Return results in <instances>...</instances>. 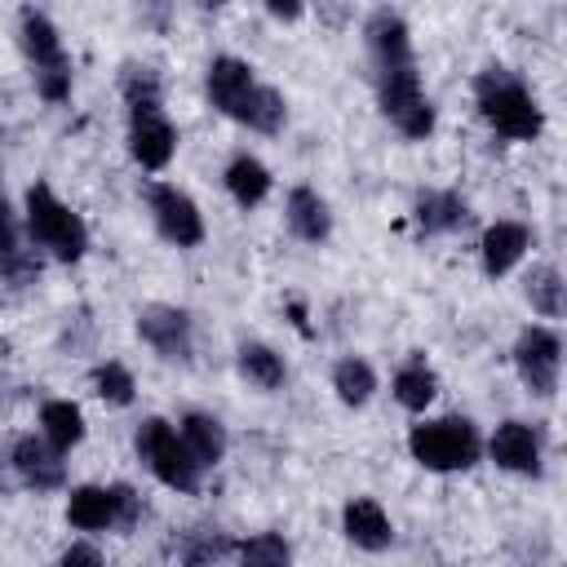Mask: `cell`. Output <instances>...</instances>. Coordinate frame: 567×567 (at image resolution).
<instances>
[{
  "instance_id": "21",
  "label": "cell",
  "mask_w": 567,
  "mask_h": 567,
  "mask_svg": "<svg viewBox=\"0 0 567 567\" xmlns=\"http://www.w3.org/2000/svg\"><path fill=\"white\" fill-rule=\"evenodd\" d=\"M177 434H182V443H186V452L195 456L199 470H208V465H217L226 456V425L217 416H208V412H186Z\"/></svg>"
},
{
  "instance_id": "14",
  "label": "cell",
  "mask_w": 567,
  "mask_h": 567,
  "mask_svg": "<svg viewBox=\"0 0 567 567\" xmlns=\"http://www.w3.org/2000/svg\"><path fill=\"white\" fill-rule=\"evenodd\" d=\"M527 248H532V230H527L523 221H492V226L483 230V239H478L483 275H492V279L509 275V270L523 261Z\"/></svg>"
},
{
  "instance_id": "31",
  "label": "cell",
  "mask_w": 567,
  "mask_h": 567,
  "mask_svg": "<svg viewBox=\"0 0 567 567\" xmlns=\"http://www.w3.org/2000/svg\"><path fill=\"white\" fill-rule=\"evenodd\" d=\"M93 390H97V399L111 403V408H128L133 394H137L133 372H128L124 363H115V359H106V363L93 368Z\"/></svg>"
},
{
  "instance_id": "11",
  "label": "cell",
  "mask_w": 567,
  "mask_h": 567,
  "mask_svg": "<svg viewBox=\"0 0 567 567\" xmlns=\"http://www.w3.org/2000/svg\"><path fill=\"white\" fill-rule=\"evenodd\" d=\"M9 465H13V474H18L27 487H35V492H58V487L66 483V461H62L58 447L44 443V434H22V439H13Z\"/></svg>"
},
{
  "instance_id": "25",
  "label": "cell",
  "mask_w": 567,
  "mask_h": 567,
  "mask_svg": "<svg viewBox=\"0 0 567 567\" xmlns=\"http://www.w3.org/2000/svg\"><path fill=\"white\" fill-rule=\"evenodd\" d=\"M239 545L226 536V532H217V527H190L182 540H177V558H182V567H213L217 558H226V554H235Z\"/></svg>"
},
{
  "instance_id": "27",
  "label": "cell",
  "mask_w": 567,
  "mask_h": 567,
  "mask_svg": "<svg viewBox=\"0 0 567 567\" xmlns=\"http://www.w3.org/2000/svg\"><path fill=\"white\" fill-rule=\"evenodd\" d=\"M239 372L257 385V390H279L284 385V354H275L270 346H261V341H244L239 346Z\"/></svg>"
},
{
  "instance_id": "20",
  "label": "cell",
  "mask_w": 567,
  "mask_h": 567,
  "mask_svg": "<svg viewBox=\"0 0 567 567\" xmlns=\"http://www.w3.org/2000/svg\"><path fill=\"white\" fill-rule=\"evenodd\" d=\"M230 120H239V124H248L252 133H279L284 128V120H288V102H284V93L279 89H270V84H252L248 93H244V102L230 111Z\"/></svg>"
},
{
  "instance_id": "8",
  "label": "cell",
  "mask_w": 567,
  "mask_h": 567,
  "mask_svg": "<svg viewBox=\"0 0 567 567\" xmlns=\"http://www.w3.org/2000/svg\"><path fill=\"white\" fill-rule=\"evenodd\" d=\"M146 204H151V217H155V226L168 244L195 248L204 239V217H199V208L186 190H177L168 182H155V186H146Z\"/></svg>"
},
{
  "instance_id": "15",
  "label": "cell",
  "mask_w": 567,
  "mask_h": 567,
  "mask_svg": "<svg viewBox=\"0 0 567 567\" xmlns=\"http://www.w3.org/2000/svg\"><path fill=\"white\" fill-rule=\"evenodd\" d=\"M341 532H346L350 545H359V549H368V554H381V549H390V540H394L390 514H385L372 496L346 501V509H341Z\"/></svg>"
},
{
  "instance_id": "9",
  "label": "cell",
  "mask_w": 567,
  "mask_h": 567,
  "mask_svg": "<svg viewBox=\"0 0 567 567\" xmlns=\"http://www.w3.org/2000/svg\"><path fill=\"white\" fill-rule=\"evenodd\" d=\"M137 337L168 363H186L190 350H195V328H190V315L177 310V306H142L137 310Z\"/></svg>"
},
{
  "instance_id": "32",
  "label": "cell",
  "mask_w": 567,
  "mask_h": 567,
  "mask_svg": "<svg viewBox=\"0 0 567 567\" xmlns=\"http://www.w3.org/2000/svg\"><path fill=\"white\" fill-rule=\"evenodd\" d=\"M120 93L128 102V111H142V106H159V75L151 66H137L128 62L124 75H120Z\"/></svg>"
},
{
  "instance_id": "22",
  "label": "cell",
  "mask_w": 567,
  "mask_h": 567,
  "mask_svg": "<svg viewBox=\"0 0 567 567\" xmlns=\"http://www.w3.org/2000/svg\"><path fill=\"white\" fill-rule=\"evenodd\" d=\"M0 279L4 284H35L40 279V261L18 244V226H13V213L0 195Z\"/></svg>"
},
{
  "instance_id": "24",
  "label": "cell",
  "mask_w": 567,
  "mask_h": 567,
  "mask_svg": "<svg viewBox=\"0 0 567 567\" xmlns=\"http://www.w3.org/2000/svg\"><path fill=\"white\" fill-rule=\"evenodd\" d=\"M40 434L49 447L58 452H71L80 439H84V412L71 403V399H49L40 408Z\"/></svg>"
},
{
  "instance_id": "26",
  "label": "cell",
  "mask_w": 567,
  "mask_h": 567,
  "mask_svg": "<svg viewBox=\"0 0 567 567\" xmlns=\"http://www.w3.org/2000/svg\"><path fill=\"white\" fill-rule=\"evenodd\" d=\"M434 394H439V377H434L421 359H412V363H403V368L394 372V399H399L408 412H425V408L434 403Z\"/></svg>"
},
{
  "instance_id": "4",
  "label": "cell",
  "mask_w": 567,
  "mask_h": 567,
  "mask_svg": "<svg viewBox=\"0 0 567 567\" xmlns=\"http://www.w3.org/2000/svg\"><path fill=\"white\" fill-rule=\"evenodd\" d=\"M133 447H137V456L146 461V470H151L164 487H173V492H199V474H204V470L195 465V456L186 452L182 434H177L164 416H146V421L137 425Z\"/></svg>"
},
{
  "instance_id": "1",
  "label": "cell",
  "mask_w": 567,
  "mask_h": 567,
  "mask_svg": "<svg viewBox=\"0 0 567 567\" xmlns=\"http://www.w3.org/2000/svg\"><path fill=\"white\" fill-rule=\"evenodd\" d=\"M474 97H478V115H483L501 137H514V142L540 137L545 115H540L536 97L527 93V84H523L509 66H501V62L483 66V71L474 75Z\"/></svg>"
},
{
  "instance_id": "19",
  "label": "cell",
  "mask_w": 567,
  "mask_h": 567,
  "mask_svg": "<svg viewBox=\"0 0 567 567\" xmlns=\"http://www.w3.org/2000/svg\"><path fill=\"white\" fill-rule=\"evenodd\" d=\"M284 217H288V230L306 244H323L328 230H332V213L328 204L319 199V190L310 186H292L288 190V204H284Z\"/></svg>"
},
{
  "instance_id": "34",
  "label": "cell",
  "mask_w": 567,
  "mask_h": 567,
  "mask_svg": "<svg viewBox=\"0 0 567 567\" xmlns=\"http://www.w3.org/2000/svg\"><path fill=\"white\" fill-rule=\"evenodd\" d=\"M58 567H102V554H97V545L75 540V545H66V549H62Z\"/></svg>"
},
{
  "instance_id": "35",
  "label": "cell",
  "mask_w": 567,
  "mask_h": 567,
  "mask_svg": "<svg viewBox=\"0 0 567 567\" xmlns=\"http://www.w3.org/2000/svg\"><path fill=\"white\" fill-rule=\"evenodd\" d=\"M266 9H270V18H279V22H292V18H301V4H279V0H270Z\"/></svg>"
},
{
  "instance_id": "2",
  "label": "cell",
  "mask_w": 567,
  "mask_h": 567,
  "mask_svg": "<svg viewBox=\"0 0 567 567\" xmlns=\"http://www.w3.org/2000/svg\"><path fill=\"white\" fill-rule=\"evenodd\" d=\"M27 230L35 248H44L53 261H66V266L80 261L89 248V226L80 221V213H71L44 182L27 190Z\"/></svg>"
},
{
  "instance_id": "7",
  "label": "cell",
  "mask_w": 567,
  "mask_h": 567,
  "mask_svg": "<svg viewBox=\"0 0 567 567\" xmlns=\"http://www.w3.org/2000/svg\"><path fill=\"white\" fill-rule=\"evenodd\" d=\"M514 368L523 377V385L536 394V399H554L558 390V368H563V341L554 328H523L518 341H514Z\"/></svg>"
},
{
  "instance_id": "6",
  "label": "cell",
  "mask_w": 567,
  "mask_h": 567,
  "mask_svg": "<svg viewBox=\"0 0 567 567\" xmlns=\"http://www.w3.org/2000/svg\"><path fill=\"white\" fill-rule=\"evenodd\" d=\"M377 97H381V111L390 115V124H394L403 137H430V128H434V106H430L425 93H421L416 62L377 71Z\"/></svg>"
},
{
  "instance_id": "10",
  "label": "cell",
  "mask_w": 567,
  "mask_h": 567,
  "mask_svg": "<svg viewBox=\"0 0 567 567\" xmlns=\"http://www.w3.org/2000/svg\"><path fill=\"white\" fill-rule=\"evenodd\" d=\"M128 151L142 168H164L177 151V128L159 106L128 111Z\"/></svg>"
},
{
  "instance_id": "16",
  "label": "cell",
  "mask_w": 567,
  "mask_h": 567,
  "mask_svg": "<svg viewBox=\"0 0 567 567\" xmlns=\"http://www.w3.org/2000/svg\"><path fill=\"white\" fill-rule=\"evenodd\" d=\"M252 84H257V75H252V66H248L244 58L221 53V58H213V62H208L204 89H208V102H213L221 115H230V111L244 102V93H248Z\"/></svg>"
},
{
  "instance_id": "13",
  "label": "cell",
  "mask_w": 567,
  "mask_h": 567,
  "mask_svg": "<svg viewBox=\"0 0 567 567\" xmlns=\"http://www.w3.org/2000/svg\"><path fill=\"white\" fill-rule=\"evenodd\" d=\"M363 40H368V53H372V66L377 71H390V66H408L412 62L408 22L399 13H390V9H377L363 22Z\"/></svg>"
},
{
  "instance_id": "17",
  "label": "cell",
  "mask_w": 567,
  "mask_h": 567,
  "mask_svg": "<svg viewBox=\"0 0 567 567\" xmlns=\"http://www.w3.org/2000/svg\"><path fill=\"white\" fill-rule=\"evenodd\" d=\"M18 40H22V53L31 58V66H35V71L66 66L62 35H58V27H53L40 9H22V13H18Z\"/></svg>"
},
{
  "instance_id": "33",
  "label": "cell",
  "mask_w": 567,
  "mask_h": 567,
  "mask_svg": "<svg viewBox=\"0 0 567 567\" xmlns=\"http://www.w3.org/2000/svg\"><path fill=\"white\" fill-rule=\"evenodd\" d=\"M35 93H40L44 102H66V97H71V62H66V66L35 71Z\"/></svg>"
},
{
  "instance_id": "18",
  "label": "cell",
  "mask_w": 567,
  "mask_h": 567,
  "mask_svg": "<svg viewBox=\"0 0 567 567\" xmlns=\"http://www.w3.org/2000/svg\"><path fill=\"white\" fill-rule=\"evenodd\" d=\"M412 217H416L421 235H447L470 221V204L456 190H421L412 204Z\"/></svg>"
},
{
  "instance_id": "28",
  "label": "cell",
  "mask_w": 567,
  "mask_h": 567,
  "mask_svg": "<svg viewBox=\"0 0 567 567\" xmlns=\"http://www.w3.org/2000/svg\"><path fill=\"white\" fill-rule=\"evenodd\" d=\"M332 390H337V399H341L346 408H363V403L372 399V390H377V372H372L363 359L346 354V359L332 368Z\"/></svg>"
},
{
  "instance_id": "5",
  "label": "cell",
  "mask_w": 567,
  "mask_h": 567,
  "mask_svg": "<svg viewBox=\"0 0 567 567\" xmlns=\"http://www.w3.org/2000/svg\"><path fill=\"white\" fill-rule=\"evenodd\" d=\"M142 518V496L128 483L115 487H75L66 496V523L80 532H106V527H137Z\"/></svg>"
},
{
  "instance_id": "3",
  "label": "cell",
  "mask_w": 567,
  "mask_h": 567,
  "mask_svg": "<svg viewBox=\"0 0 567 567\" xmlns=\"http://www.w3.org/2000/svg\"><path fill=\"white\" fill-rule=\"evenodd\" d=\"M408 452L416 465L434 470V474H452V470H470L483 452V439L474 430V421L465 416H439V421H421L408 434Z\"/></svg>"
},
{
  "instance_id": "12",
  "label": "cell",
  "mask_w": 567,
  "mask_h": 567,
  "mask_svg": "<svg viewBox=\"0 0 567 567\" xmlns=\"http://www.w3.org/2000/svg\"><path fill=\"white\" fill-rule=\"evenodd\" d=\"M487 456L509 474H540V439L527 421H501L487 439Z\"/></svg>"
},
{
  "instance_id": "30",
  "label": "cell",
  "mask_w": 567,
  "mask_h": 567,
  "mask_svg": "<svg viewBox=\"0 0 567 567\" xmlns=\"http://www.w3.org/2000/svg\"><path fill=\"white\" fill-rule=\"evenodd\" d=\"M235 554H239V567H292V549L279 532H257Z\"/></svg>"
},
{
  "instance_id": "29",
  "label": "cell",
  "mask_w": 567,
  "mask_h": 567,
  "mask_svg": "<svg viewBox=\"0 0 567 567\" xmlns=\"http://www.w3.org/2000/svg\"><path fill=\"white\" fill-rule=\"evenodd\" d=\"M523 292L532 301V310H540L545 319H558L563 315V275L554 266H536L527 279H523Z\"/></svg>"
},
{
  "instance_id": "23",
  "label": "cell",
  "mask_w": 567,
  "mask_h": 567,
  "mask_svg": "<svg viewBox=\"0 0 567 567\" xmlns=\"http://www.w3.org/2000/svg\"><path fill=\"white\" fill-rule=\"evenodd\" d=\"M221 182H226V190H230V199L239 208H252V204H261L270 195V168L257 155H235L226 164V177Z\"/></svg>"
}]
</instances>
